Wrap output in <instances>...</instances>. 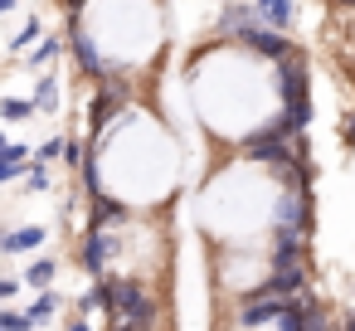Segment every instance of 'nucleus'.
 <instances>
[{"mask_svg":"<svg viewBox=\"0 0 355 331\" xmlns=\"http://www.w3.org/2000/svg\"><path fill=\"white\" fill-rule=\"evenodd\" d=\"M127 108H132V78H103V83H93V98H88V137L107 132Z\"/></svg>","mask_w":355,"mask_h":331,"instance_id":"obj_3","label":"nucleus"},{"mask_svg":"<svg viewBox=\"0 0 355 331\" xmlns=\"http://www.w3.org/2000/svg\"><path fill=\"white\" fill-rule=\"evenodd\" d=\"M59 307H64V297H59L54 287H44V292H40V297H35V302L25 307V316H30V326L40 331V326H49V321L59 316Z\"/></svg>","mask_w":355,"mask_h":331,"instance_id":"obj_13","label":"nucleus"},{"mask_svg":"<svg viewBox=\"0 0 355 331\" xmlns=\"http://www.w3.org/2000/svg\"><path fill=\"white\" fill-rule=\"evenodd\" d=\"M0 117H6L10 127H25V122H35L40 117V108H35V98H0Z\"/></svg>","mask_w":355,"mask_h":331,"instance_id":"obj_14","label":"nucleus"},{"mask_svg":"<svg viewBox=\"0 0 355 331\" xmlns=\"http://www.w3.org/2000/svg\"><path fill=\"white\" fill-rule=\"evenodd\" d=\"M6 146H10V142H6V127H0V151H6Z\"/></svg>","mask_w":355,"mask_h":331,"instance_id":"obj_24","label":"nucleus"},{"mask_svg":"<svg viewBox=\"0 0 355 331\" xmlns=\"http://www.w3.org/2000/svg\"><path fill=\"white\" fill-rule=\"evenodd\" d=\"M49 244V224H20V229H6V234H0V253H6V258H20V253H40Z\"/></svg>","mask_w":355,"mask_h":331,"instance_id":"obj_6","label":"nucleus"},{"mask_svg":"<svg viewBox=\"0 0 355 331\" xmlns=\"http://www.w3.org/2000/svg\"><path fill=\"white\" fill-rule=\"evenodd\" d=\"M40 35H44V20L40 15H25V25L15 30V40H6V54H15V59H25L35 44H40Z\"/></svg>","mask_w":355,"mask_h":331,"instance_id":"obj_12","label":"nucleus"},{"mask_svg":"<svg viewBox=\"0 0 355 331\" xmlns=\"http://www.w3.org/2000/svg\"><path fill=\"white\" fill-rule=\"evenodd\" d=\"M15 292H20V278H0V307H6Z\"/></svg>","mask_w":355,"mask_h":331,"instance_id":"obj_19","label":"nucleus"},{"mask_svg":"<svg viewBox=\"0 0 355 331\" xmlns=\"http://www.w3.org/2000/svg\"><path fill=\"white\" fill-rule=\"evenodd\" d=\"M30 98H35L40 117H59V112H64V74H59V69H44V74H35V88H30Z\"/></svg>","mask_w":355,"mask_h":331,"instance_id":"obj_7","label":"nucleus"},{"mask_svg":"<svg viewBox=\"0 0 355 331\" xmlns=\"http://www.w3.org/2000/svg\"><path fill=\"white\" fill-rule=\"evenodd\" d=\"M0 331H35V326H30L25 312H15V307L6 302V307H0Z\"/></svg>","mask_w":355,"mask_h":331,"instance_id":"obj_17","label":"nucleus"},{"mask_svg":"<svg viewBox=\"0 0 355 331\" xmlns=\"http://www.w3.org/2000/svg\"><path fill=\"white\" fill-rule=\"evenodd\" d=\"M59 59H64V35H44V40L25 54V69H30V74H44V69H54Z\"/></svg>","mask_w":355,"mask_h":331,"instance_id":"obj_10","label":"nucleus"},{"mask_svg":"<svg viewBox=\"0 0 355 331\" xmlns=\"http://www.w3.org/2000/svg\"><path fill=\"white\" fill-rule=\"evenodd\" d=\"M248 25H258L253 0H219V6H214V40H234Z\"/></svg>","mask_w":355,"mask_h":331,"instance_id":"obj_5","label":"nucleus"},{"mask_svg":"<svg viewBox=\"0 0 355 331\" xmlns=\"http://www.w3.org/2000/svg\"><path fill=\"white\" fill-rule=\"evenodd\" d=\"M287 312V297L277 292H248L239 307H234V331H263V326H277V316Z\"/></svg>","mask_w":355,"mask_h":331,"instance_id":"obj_4","label":"nucleus"},{"mask_svg":"<svg viewBox=\"0 0 355 331\" xmlns=\"http://www.w3.org/2000/svg\"><path fill=\"white\" fill-rule=\"evenodd\" d=\"M54 278H59V258H54V253H40V258H30V268L20 273V282H25V287H35V292H44Z\"/></svg>","mask_w":355,"mask_h":331,"instance_id":"obj_11","label":"nucleus"},{"mask_svg":"<svg viewBox=\"0 0 355 331\" xmlns=\"http://www.w3.org/2000/svg\"><path fill=\"white\" fill-rule=\"evenodd\" d=\"M0 234H6V229H0Z\"/></svg>","mask_w":355,"mask_h":331,"instance_id":"obj_25","label":"nucleus"},{"mask_svg":"<svg viewBox=\"0 0 355 331\" xmlns=\"http://www.w3.org/2000/svg\"><path fill=\"white\" fill-rule=\"evenodd\" d=\"M64 142H69V137H59V132H54V137H44V142L35 146V156H30V161H35V166H54V161L64 156Z\"/></svg>","mask_w":355,"mask_h":331,"instance_id":"obj_16","label":"nucleus"},{"mask_svg":"<svg viewBox=\"0 0 355 331\" xmlns=\"http://www.w3.org/2000/svg\"><path fill=\"white\" fill-rule=\"evenodd\" d=\"M20 185H25V195H49V190H54V171H49V166H30Z\"/></svg>","mask_w":355,"mask_h":331,"instance_id":"obj_15","label":"nucleus"},{"mask_svg":"<svg viewBox=\"0 0 355 331\" xmlns=\"http://www.w3.org/2000/svg\"><path fill=\"white\" fill-rule=\"evenodd\" d=\"M253 15H258V25L292 35V25H297V0H253Z\"/></svg>","mask_w":355,"mask_h":331,"instance_id":"obj_8","label":"nucleus"},{"mask_svg":"<svg viewBox=\"0 0 355 331\" xmlns=\"http://www.w3.org/2000/svg\"><path fill=\"white\" fill-rule=\"evenodd\" d=\"M20 10V0H0V15H15Z\"/></svg>","mask_w":355,"mask_h":331,"instance_id":"obj_20","label":"nucleus"},{"mask_svg":"<svg viewBox=\"0 0 355 331\" xmlns=\"http://www.w3.org/2000/svg\"><path fill=\"white\" fill-rule=\"evenodd\" d=\"M331 6H336V10H355V0H331Z\"/></svg>","mask_w":355,"mask_h":331,"instance_id":"obj_23","label":"nucleus"},{"mask_svg":"<svg viewBox=\"0 0 355 331\" xmlns=\"http://www.w3.org/2000/svg\"><path fill=\"white\" fill-rule=\"evenodd\" d=\"M30 156H35V146H25V142H10L6 151H0V185H20L25 171L35 166Z\"/></svg>","mask_w":355,"mask_h":331,"instance_id":"obj_9","label":"nucleus"},{"mask_svg":"<svg viewBox=\"0 0 355 331\" xmlns=\"http://www.w3.org/2000/svg\"><path fill=\"white\" fill-rule=\"evenodd\" d=\"M69 331H93V326H88L83 316H73V321H69Z\"/></svg>","mask_w":355,"mask_h":331,"instance_id":"obj_21","label":"nucleus"},{"mask_svg":"<svg viewBox=\"0 0 355 331\" xmlns=\"http://www.w3.org/2000/svg\"><path fill=\"white\" fill-rule=\"evenodd\" d=\"M64 54L73 59V69H78L88 83L112 78V74H107V59H103V49H98V40H93L88 25H83V15H69V25H64Z\"/></svg>","mask_w":355,"mask_h":331,"instance_id":"obj_2","label":"nucleus"},{"mask_svg":"<svg viewBox=\"0 0 355 331\" xmlns=\"http://www.w3.org/2000/svg\"><path fill=\"white\" fill-rule=\"evenodd\" d=\"M336 331H355V312H345V321H340Z\"/></svg>","mask_w":355,"mask_h":331,"instance_id":"obj_22","label":"nucleus"},{"mask_svg":"<svg viewBox=\"0 0 355 331\" xmlns=\"http://www.w3.org/2000/svg\"><path fill=\"white\" fill-rule=\"evenodd\" d=\"M340 142H345V146H355V112H345V117H340Z\"/></svg>","mask_w":355,"mask_h":331,"instance_id":"obj_18","label":"nucleus"},{"mask_svg":"<svg viewBox=\"0 0 355 331\" xmlns=\"http://www.w3.org/2000/svg\"><path fill=\"white\" fill-rule=\"evenodd\" d=\"M107 331H156L161 326V297L137 273H107Z\"/></svg>","mask_w":355,"mask_h":331,"instance_id":"obj_1","label":"nucleus"}]
</instances>
